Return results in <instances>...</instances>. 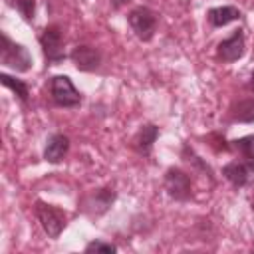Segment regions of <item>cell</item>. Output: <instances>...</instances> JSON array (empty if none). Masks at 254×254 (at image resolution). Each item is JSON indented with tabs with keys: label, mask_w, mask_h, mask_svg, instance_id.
Wrapping results in <instances>:
<instances>
[{
	"label": "cell",
	"mask_w": 254,
	"mask_h": 254,
	"mask_svg": "<svg viewBox=\"0 0 254 254\" xmlns=\"http://www.w3.org/2000/svg\"><path fill=\"white\" fill-rule=\"evenodd\" d=\"M0 81H2V85H6L8 89H12V91L18 95V99H20L22 103H28L30 87H28L26 81L16 79V77H12V75H8V73H0Z\"/></svg>",
	"instance_id": "14"
},
{
	"label": "cell",
	"mask_w": 254,
	"mask_h": 254,
	"mask_svg": "<svg viewBox=\"0 0 254 254\" xmlns=\"http://www.w3.org/2000/svg\"><path fill=\"white\" fill-rule=\"evenodd\" d=\"M69 151V139L62 133H54L50 135V139L46 141V147H44V159L52 165H58L64 161V157L67 155Z\"/></svg>",
	"instance_id": "10"
},
{
	"label": "cell",
	"mask_w": 254,
	"mask_h": 254,
	"mask_svg": "<svg viewBox=\"0 0 254 254\" xmlns=\"http://www.w3.org/2000/svg\"><path fill=\"white\" fill-rule=\"evenodd\" d=\"M127 22L131 26V30L135 32V36L141 40V42H149L153 40L155 32H157V14L147 8V6H137L129 12L127 16Z\"/></svg>",
	"instance_id": "4"
},
{
	"label": "cell",
	"mask_w": 254,
	"mask_h": 254,
	"mask_svg": "<svg viewBox=\"0 0 254 254\" xmlns=\"http://www.w3.org/2000/svg\"><path fill=\"white\" fill-rule=\"evenodd\" d=\"M232 149H236L246 161H254V135H246V137H240L236 141H232L230 145Z\"/></svg>",
	"instance_id": "16"
},
{
	"label": "cell",
	"mask_w": 254,
	"mask_h": 254,
	"mask_svg": "<svg viewBox=\"0 0 254 254\" xmlns=\"http://www.w3.org/2000/svg\"><path fill=\"white\" fill-rule=\"evenodd\" d=\"M115 200V192L113 189H97L95 192H91L85 200V210L89 214H103L111 202Z\"/></svg>",
	"instance_id": "12"
},
{
	"label": "cell",
	"mask_w": 254,
	"mask_h": 254,
	"mask_svg": "<svg viewBox=\"0 0 254 254\" xmlns=\"http://www.w3.org/2000/svg\"><path fill=\"white\" fill-rule=\"evenodd\" d=\"M234 119L236 121H244V123H252L254 121V97L238 101V105L234 109Z\"/></svg>",
	"instance_id": "15"
},
{
	"label": "cell",
	"mask_w": 254,
	"mask_h": 254,
	"mask_svg": "<svg viewBox=\"0 0 254 254\" xmlns=\"http://www.w3.org/2000/svg\"><path fill=\"white\" fill-rule=\"evenodd\" d=\"M250 87L254 89V71H252V77H250Z\"/></svg>",
	"instance_id": "20"
},
{
	"label": "cell",
	"mask_w": 254,
	"mask_h": 254,
	"mask_svg": "<svg viewBox=\"0 0 254 254\" xmlns=\"http://www.w3.org/2000/svg\"><path fill=\"white\" fill-rule=\"evenodd\" d=\"M246 52V42H244V32L242 30H234L228 38H224L218 48H216V56L218 60L230 64V62H236L244 56Z\"/></svg>",
	"instance_id": "7"
},
{
	"label": "cell",
	"mask_w": 254,
	"mask_h": 254,
	"mask_svg": "<svg viewBox=\"0 0 254 254\" xmlns=\"http://www.w3.org/2000/svg\"><path fill=\"white\" fill-rule=\"evenodd\" d=\"M222 175L232 187L242 189L254 181V161H232L222 167Z\"/></svg>",
	"instance_id": "8"
},
{
	"label": "cell",
	"mask_w": 254,
	"mask_h": 254,
	"mask_svg": "<svg viewBox=\"0 0 254 254\" xmlns=\"http://www.w3.org/2000/svg\"><path fill=\"white\" fill-rule=\"evenodd\" d=\"M109 2H111V6H113L115 10H119V8L123 6V4H127V2H131V0H109Z\"/></svg>",
	"instance_id": "19"
},
{
	"label": "cell",
	"mask_w": 254,
	"mask_h": 254,
	"mask_svg": "<svg viewBox=\"0 0 254 254\" xmlns=\"http://www.w3.org/2000/svg\"><path fill=\"white\" fill-rule=\"evenodd\" d=\"M50 95L58 107H77L81 103V93L67 75H54L50 79Z\"/></svg>",
	"instance_id": "5"
},
{
	"label": "cell",
	"mask_w": 254,
	"mask_h": 254,
	"mask_svg": "<svg viewBox=\"0 0 254 254\" xmlns=\"http://www.w3.org/2000/svg\"><path fill=\"white\" fill-rule=\"evenodd\" d=\"M252 208H254V200H252Z\"/></svg>",
	"instance_id": "21"
},
{
	"label": "cell",
	"mask_w": 254,
	"mask_h": 254,
	"mask_svg": "<svg viewBox=\"0 0 254 254\" xmlns=\"http://www.w3.org/2000/svg\"><path fill=\"white\" fill-rule=\"evenodd\" d=\"M34 212H36V218L40 220L44 232L50 238H58L67 224V214L54 204H46V202L38 200L34 206Z\"/></svg>",
	"instance_id": "2"
},
{
	"label": "cell",
	"mask_w": 254,
	"mask_h": 254,
	"mask_svg": "<svg viewBox=\"0 0 254 254\" xmlns=\"http://www.w3.org/2000/svg\"><path fill=\"white\" fill-rule=\"evenodd\" d=\"M206 18H208V24L212 28H222L230 22H236L242 18L240 10L234 8V6H218V8H210L206 12Z\"/></svg>",
	"instance_id": "13"
},
{
	"label": "cell",
	"mask_w": 254,
	"mask_h": 254,
	"mask_svg": "<svg viewBox=\"0 0 254 254\" xmlns=\"http://www.w3.org/2000/svg\"><path fill=\"white\" fill-rule=\"evenodd\" d=\"M163 185H165V190L171 198L179 200V202H185L192 196V185H190V177L183 171V169H177V167H171L165 171V179H163Z\"/></svg>",
	"instance_id": "6"
},
{
	"label": "cell",
	"mask_w": 254,
	"mask_h": 254,
	"mask_svg": "<svg viewBox=\"0 0 254 254\" xmlns=\"http://www.w3.org/2000/svg\"><path fill=\"white\" fill-rule=\"evenodd\" d=\"M40 46L44 52V58L48 64H60L65 60V52H64V32L58 24H50L42 30L40 34Z\"/></svg>",
	"instance_id": "3"
},
{
	"label": "cell",
	"mask_w": 254,
	"mask_h": 254,
	"mask_svg": "<svg viewBox=\"0 0 254 254\" xmlns=\"http://www.w3.org/2000/svg\"><path fill=\"white\" fill-rule=\"evenodd\" d=\"M157 137H159V127L153 125V123H147V125H143V127L137 131V135L133 137L131 145H133V149H135L139 155H151Z\"/></svg>",
	"instance_id": "11"
},
{
	"label": "cell",
	"mask_w": 254,
	"mask_h": 254,
	"mask_svg": "<svg viewBox=\"0 0 254 254\" xmlns=\"http://www.w3.org/2000/svg\"><path fill=\"white\" fill-rule=\"evenodd\" d=\"M0 62L6 67H12L14 71H28L32 67V56L28 52V48H24L22 44H16L8 38L6 32H2V46H0Z\"/></svg>",
	"instance_id": "1"
},
{
	"label": "cell",
	"mask_w": 254,
	"mask_h": 254,
	"mask_svg": "<svg viewBox=\"0 0 254 254\" xmlns=\"http://www.w3.org/2000/svg\"><path fill=\"white\" fill-rule=\"evenodd\" d=\"M85 252H101V254H115L117 246L111 242H103V240H91L85 246Z\"/></svg>",
	"instance_id": "18"
},
{
	"label": "cell",
	"mask_w": 254,
	"mask_h": 254,
	"mask_svg": "<svg viewBox=\"0 0 254 254\" xmlns=\"http://www.w3.org/2000/svg\"><path fill=\"white\" fill-rule=\"evenodd\" d=\"M10 6H14L22 16L24 20L32 22L34 20V12H36V0H6Z\"/></svg>",
	"instance_id": "17"
},
{
	"label": "cell",
	"mask_w": 254,
	"mask_h": 254,
	"mask_svg": "<svg viewBox=\"0 0 254 254\" xmlns=\"http://www.w3.org/2000/svg\"><path fill=\"white\" fill-rule=\"evenodd\" d=\"M69 60L75 64L79 71H95L101 65V52L93 46H77L71 50Z\"/></svg>",
	"instance_id": "9"
}]
</instances>
